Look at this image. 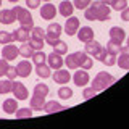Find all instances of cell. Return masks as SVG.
<instances>
[{
  "label": "cell",
  "instance_id": "obj_1",
  "mask_svg": "<svg viewBox=\"0 0 129 129\" xmlns=\"http://www.w3.org/2000/svg\"><path fill=\"white\" fill-rule=\"evenodd\" d=\"M84 18L87 21H108L111 18V8L102 0H92V3L84 10Z\"/></svg>",
  "mask_w": 129,
  "mask_h": 129
},
{
  "label": "cell",
  "instance_id": "obj_2",
  "mask_svg": "<svg viewBox=\"0 0 129 129\" xmlns=\"http://www.w3.org/2000/svg\"><path fill=\"white\" fill-rule=\"evenodd\" d=\"M48 92H50V89H48L47 84L44 82H39L36 84L34 87V94L31 97V108L32 111H44V105H45V97L48 95Z\"/></svg>",
  "mask_w": 129,
  "mask_h": 129
},
{
  "label": "cell",
  "instance_id": "obj_3",
  "mask_svg": "<svg viewBox=\"0 0 129 129\" xmlns=\"http://www.w3.org/2000/svg\"><path fill=\"white\" fill-rule=\"evenodd\" d=\"M115 82H116L115 76H111L110 73H107V71H100L99 74L92 79V86L90 87L94 89L95 92H102V90H107V89L110 86H113Z\"/></svg>",
  "mask_w": 129,
  "mask_h": 129
},
{
  "label": "cell",
  "instance_id": "obj_4",
  "mask_svg": "<svg viewBox=\"0 0 129 129\" xmlns=\"http://www.w3.org/2000/svg\"><path fill=\"white\" fill-rule=\"evenodd\" d=\"M13 11H15V15H16V21H19V24H21L23 27H26V29H29V31L34 27L32 16H31V13L26 10V8H23V7H15Z\"/></svg>",
  "mask_w": 129,
  "mask_h": 129
},
{
  "label": "cell",
  "instance_id": "obj_5",
  "mask_svg": "<svg viewBox=\"0 0 129 129\" xmlns=\"http://www.w3.org/2000/svg\"><path fill=\"white\" fill-rule=\"evenodd\" d=\"M84 52L89 53L92 58H95V60L100 61V60L103 58V53L107 52V48H103L100 42H97V40L92 39V40H89V42H86V48H84Z\"/></svg>",
  "mask_w": 129,
  "mask_h": 129
},
{
  "label": "cell",
  "instance_id": "obj_6",
  "mask_svg": "<svg viewBox=\"0 0 129 129\" xmlns=\"http://www.w3.org/2000/svg\"><path fill=\"white\" fill-rule=\"evenodd\" d=\"M61 31H63V27L60 23H50L45 31V42L50 44V45L53 42H56L60 39V36H61Z\"/></svg>",
  "mask_w": 129,
  "mask_h": 129
},
{
  "label": "cell",
  "instance_id": "obj_7",
  "mask_svg": "<svg viewBox=\"0 0 129 129\" xmlns=\"http://www.w3.org/2000/svg\"><path fill=\"white\" fill-rule=\"evenodd\" d=\"M56 16V7L52 2H45L40 7V18L45 19V21H52Z\"/></svg>",
  "mask_w": 129,
  "mask_h": 129
},
{
  "label": "cell",
  "instance_id": "obj_8",
  "mask_svg": "<svg viewBox=\"0 0 129 129\" xmlns=\"http://www.w3.org/2000/svg\"><path fill=\"white\" fill-rule=\"evenodd\" d=\"M74 55H76V58H78L79 68H82V70H90V68L94 66V58L89 53H86V52H74Z\"/></svg>",
  "mask_w": 129,
  "mask_h": 129
},
{
  "label": "cell",
  "instance_id": "obj_9",
  "mask_svg": "<svg viewBox=\"0 0 129 129\" xmlns=\"http://www.w3.org/2000/svg\"><path fill=\"white\" fill-rule=\"evenodd\" d=\"M11 92H13L16 100H26L27 97H29V92H27L26 86H24L23 82H19V81H13V89H11Z\"/></svg>",
  "mask_w": 129,
  "mask_h": 129
},
{
  "label": "cell",
  "instance_id": "obj_10",
  "mask_svg": "<svg viewBox=\"0 0 129 129\" xmlns=\"http://www.w3.org/2000/svg\"><path fill=\"white\" fill-rule=\"evenodd\" d=\"M71 78L78 87H86L89 84V81H90V76H89L87 70H76L74 76H71Z\"/></svg>",
  "mask_w": 129,
  "mask_h": 129
},
{
  "label": "cell",
  "instance_id": "obj_11",
  "mask_svg": "<svg viewBox=\"0 0 129 129\" xmlns=\"http://www.w3.org/2000/svg\"><path fill=\"white\" fill-rule=\"evenodd\" d=\"M18 55H19V48L15 47L13 42L3 45V48H2V58L3 60H7V61H13Z\"/></svg>",
  "mask_w": 129,
  "mask_h": 129
},
{
  "label": "cell",
  "instance_id": "obj_12",
  "mask_svg": "<svg viewBox=\"0 0 129 129\" xmlns=\"http://www.w3.org/2000/svg\"><path fill=\"white\" fill-rule=\"evenodd\" d=\"M79 19L76 18V16H70V18L66 19V23H64V32H66L68 36H74V34H78V31H79Z\"/></svg>",
  "mask_w": 129,
  "mask_h": 129
},
{
  "label": "cell",
  "instance_id": "obj_13",
  "mask_svg": "<svg viewBox=\"0 0 129 129\" xmlns=\"http://www.w3.org/2000/svg\"><path fill=\"white\" fill-rule=\"evenodd\" d=\"M52 78L56 84H60V86H63V84L70 82L71 81V74L68 70H63V68H60V70H55V73L52 74Z\"/></svg>",
  "mask_w": 129,
  "mask_h": 129
},
{
  "label": "cell",
  "instance_id": "obj_14",
  "mask_svg": "<svg viewBox=\"0 0 129 129\" xmlns=\"http://www.w3.org/2000/svg\"><path fill=\"white\" fill-rule=\"evenodd\" d=\"M116 64L123 70H129V47H123L121 45V50H119V56L116 58Z\"/></svg>",
  "mask_w": 129,
  "mask_h": 129
},
{
  "label": "cell",
  "instance_id": "obj_15",
  "mask_svg": "<svg viewBox=\"0 0 129 129\" xmlns=\"http://www.w3.org/2000/svg\"><path fill=\"white\" fill-rule=\"evenodd\" d=\"M47 63H48V66H50V70H60V68H63L64 60L60 53L53 52V53H50L47 56Z\"/></svg>",
  "mask_w": 129,
  "mask_h": 129
},
{
  "label": "cell",
  "instance_id": "obj_16",
  "mask_svg": "<svg viewBox=\"0 0 129 129\" xmlns=\"http://www.w3.org/2000/svg\"><path fill=\"white\" fill-rule=\"evenodd\" d=\"M15 68H16V73H18V78H27L32 73V64L27 61L26 58H24L23 61H19Z\"/></svg>",
  "mask_w": 129,
  "mask_h": 129
},
{
  "label": "cell",
  "instance_id": "obj_17",
  "mask_svg": "<svg viewBox=\"0 0 129 129\" xmlns=\"http://www.w3.org/2000/svg\"><path fill=\"white\" fill-rule=\"evenodd\" d=\"M108 34H110V39L115 40V42L123 44L124 40H126V31H124L123 27H119V26H113Z\"/></svg>",
  "mask_w": 129,
  "mask_h": 129
},
{
  "label": "cell",
  "instance_id": "obj_18",
  "mask_svg": "<svg viewBox=\"0 0 129 129\" xmlns=\"http://www.w3.org/2000/svg\"><path fill=\"white\" fill-rule=\"evenodd\" d=\"M74 11V5L70 2V0H61L58 5V13L63 16V18H70Z\"/></svg>",
  "mask_w": 129,
  "mask_h": 129
},
{
  "label": "cell",
  "instance_id": "obj_19",
  "mask_svg": "<svg viewBox=\"0 0 129 129\" xmlns=\"http://www.w3.org/2000/svg\"><path fill=\"white\" fill-rule=\"evenodd\" d=\"M78 39L81 40V42H89V40H92L94 39V29L92 27H89V26H82V27H79V31H78Z\"/></svg>",
  "mask_w": 129,
  "mask_h": 129
},
{
  "label": "cell",
  "instance_id": "obj_20",
  "mask_svg": "<svg viewBox=\"0 0 129 129\" xmlns=\"http://www.w3.org/2000/svg\"><path fill=\"white\" fill-rule=\"evenodd\" d=\"M29 37H31V31L23 26H19L18 29L13 31V39L18 40V42H26V40H29Z\"/></svg>",
  "mask_w": 129,
  "mask_h": 129
},
{
  "label": "cell",
  "instance_id": "obj_21",
  "mask_svg": "<svg viewBox=\"0 0 129 129\" xmlns=\"http://www.w3.org/2000/svg\"><path fill=\"white\" fill-rule=\"evenodd\" d=\"M64 107L61 103H58L56 100H48V102H45V105H44V111L48 113V115H52V113H56V111H63Z\"/></svg>",
  "mask_w": 129,
  "mask_h": 129
},
{
  "label": "cell",
  "instance_id": "obj_22",
  "mask_svg": "<svg viewBox=\"0 0 129 129\" xmlns=\"http://www.w3.org/2000/svg\"><path fill=\"white\" fill-rule=\"evenodd\" d=\"M16 21V15L13 10H2L0 11V23L2 24H13Z\"/></svg>",
  "mask_w": 129,
  "mask_h": 129
},
{
  "label": "cell",
  "instance_id": "obj_23",
  "mask_svg": "<svg viewBox=\"0 0 129 129\" xmlns=\"http://www.w3.org/2000/svg\"><path fill=\"white\" fill-rule=\"evenodd\" d=\"M2 108L7 115H15L16 110H18V100L16 99H7L5 102H3Z\"/></svg>",
  "mask_w": 129,
  "mask_h": 129
},
{
  "label": "cell",
  "instance_id": "obj_24",
  "mask_svg": "<svg viewBox=\"0 0 129 129\" xmlns=\"http://www.w3.org/2000/svg\"><path fill=\"white\" fill-rule=\"evenodd\" d=\"M36 74H37V78L47 79V78H50V74H52V70H50V66H48L47 63L36 64Z\"/></svg>",
  "mask_w": 129,
  "mask_h": 129
},
{
  "label": "cell",
  "instance_id": "obj_25",
  "mask_svg": "<svg viewBox=\"0 0 129 129\" xmlns=\"http://www.w3.org/2000/svg\"><path fill=\"white\" fill-rule=\"evenodd\" d=\"M19 55L23 56V58H32V55H34V48H32L29 44H26V42H23V45L19 47Z\"/></svg>",
  "mask_w": 129,
  "mask_h": 129
},
{
  "label": "cell",
  "instance_id": "obj_26",
  "mask_svg": "<svg viewBox=\"0 0 129 129\" xmlns=\"http://www.w3.org/2000/svg\"><path fill=\"white\" fill-rule=\"evenodd\" d=\"M64 64H66L70 70H78L79 64H78V58H76L74 53H68L66 58H64Z\"/></svg>",
  "mask_w": 129,
  "mask_h": 129
},
{
  "label": "cell",
  "instance_id": "obj_27",
  "mask_svg": "<svg viewBox=\"0 0 129 129\" xmlns=\"http://www.w3.org/2000/svg\"><path fill=\"white\" fill-rule=\"evenodd\" d=\"M100 61H102L103 64H107V66H113V64H116V55L107 50L103 53V58L100 60Z\"/></svg>",
  "mask_w": 129,
  "mask_h": 129
},
{
  "label": "cell",
  "instance_id": "obj_28",
  "mask_svg": "<svg viewBox=\"0 0 129 129\" xmlns=\"http://www.w3.org/2000/svg\"><path fill=\"white\" fill-rule=\"evenodd\" d=\"M52 47H53V52H56V53H60V55H64L68 52V45L63 42V40H60V39L52 44Z\"/></svg>",
  "mask_w": 129,
  "mask_h": 129
},
{
  "label": "cell",
  "instance_id": "obj_29",
  "mask_svg": "<svg viewBox=\"0 0 129 129\" xmlns=\"http://www.w3.org/2000/svg\"><path fill=\"white\" fill-rule=\"evenodd\" d=\"M32 116V108H18L15 113V118H18V119H24V118H31Z\"/></svg>",
  "mask_w": 129,
  "mask_h": 129
},
{
  "label": "cell",
  "instance_id": "obj_30",
  "mask_svg": "<svg viewBox=\"0 0 129 129\" xmlns=\"http://www.w3.org/2000/svg\"><path fill=\"white\" fill-rule=\"evenodd\" d=\"M27 44L34 48V52H37V50H42L44 45H45V40L44 39H34V37H29V40H27Z\"/></svg>",
  "mask_w": 129,
  "mask_h": 129
},
{
  "label": "cell",
  "instance_id": "obj_31",
  "mask_svg": "<svg viewBox=\"0 0 129 129\" xmlns=\"http://www.w3.org/2000/svg\"><path fill=\"white\" fill-rule=\"evenodd\" d=\"M13 89V81L10 79H2L0 81V94H8Z\"/></svg>",
  "mask_w": 129,
  "mask_h": 129
},
{
  "label": "cell",
  "instance_id": "obj_32",
  "mask_svg": "<svg viewBox=\"0 0 129 129\" xmlns=\"http://www.w3.org/2000/svg\"><path fill=\"white\" fill-rule=\"evenodd\" d=\"M32 61H34V64L47 63V55L44 53L42 50H37V52H34V55H32Z\"/></svg>",
  "mask_w": 129,
  "mask_h": 129
},
{
  "label": "cell",
  "instance_id": "obj_33",
  "mask_svg": "<svg viewBox=\"0 0 129 129\" xmlns=\"http://www.w3.org/2000/svg\"><path fill=\"white\" fill-rule=\"evenodd\" d=\"M110 8L111 10H116V11H123L124 8L127 7V0H111V3H110Z\"/></svg>",
  "mask_w": 129,
  "mask_h": 129
},
{
  "label": "cell",
  "instance_id": "obj_34",
  "mask_svg": "<svg viewBox=\"0 0 129 129\" xmlns=\"http://www.w3.org/2000/svg\"><path fill=\"white\" fill-rule=\"evenodd\" d=\"M58 97H60V99H63V100H68V99H71V97H73V90L63 84V86L58 89Z\"/></svg>",
  "mask_w": 129,
  "mask_h": 129
},
{
  "label": "cell",
  "instance_id": "obj_35",
  "mask_svg": "<svg viewBox=\"0 0 129 129\" xmlns=\"http://www.w3.org/2000/svg\"><path fill=\"white\" fill-rule=\"evenodd\" d=\"M105 48H107V50L108 52H111V53H119V50H121V44L119 42H115V40H108V44H107V47H105Z\"/></svg>",
  "mask_w": 129,
  "mask_h": 129
},
{
  "label": "cell",
  "instance_id": "obj_36",
  "mask_svg": "<svg viewBox=\"0 0 129 129\" xmlns=\"http://www.w3.org/2000/svg\"><path fill=\"white\" fill-rule=\"evenodd\" d=\"M13 34L11 32H7V31H0V44L7 45V44H11L13 42Z\"/></svg>",
  "mask_w": 129,
  "mask_h": 129
},
{
  "label": "cell",
  "instance_id": "obj_37",
  "mask_svg": "<svg viewBox=\"0 0 129 129\" xmlns=\"http://www.w3.org/2000/svg\"><path fill=\"white\" fill-rule=\"evenodd\" d=\"M31 37H34V39H44V40H45V31H44L42 27H39V26H34L31 29Z\"/></svg>",
  "mask_w": 129,
  "mask_h": 129
},
{
  "label": "cell",
  "instance_id": "obj_38",
  "mask_svg": "<svg viewBox=\"0 0 129 129\" xmlns=\"http://www.w3.org/2000/svg\"><path fill=\"white\" fill-rule=\"evenodd\" d=\"M92 3V0H74V8H78V10H86V8Z\"/></svg>",
  "mask_w": 129,
  "mask_h": 129
},
{
  "label": "cell",
  "instance_id": "obj_39",
  "mask_svg": "<svg viewBox=\"0 0 129 129\" xmlns=\"http://www.w3.org/2000/svg\"><path fill=\"white\" fill-rule=\"evenodd\" d=\"M5 78L7 79H10V81H15L16 78H18V73H16V68H13L10 64V68H8V71H7V74H5Z\"/></svg>",
  "mask_w": 129,
  "mask_h": 129
},
{
  "label": "cell",
  "instance_id": "obj_40",
  "mask_svg": "<svg viewBox=\"0 0 129 129\" xmlns=\"http://www.w3.org/2000/svg\"><path fill=\"white\" fill-rule=\"evenodd\" d=\"M8 68H10V64H8V61L2 58V60H0V78H3V76L7 74Z\"/></svg>",
  "mask_w": 129,
  "mask_h": 129
},
{
  "label": "cell",
  "instance_id": "obj_41",
  "mask_svg": "<svg viewBox=\"0 0 129 129\" xmlns=\"http://www.w3.org/2000/svg\"><path fill=\"white\" fill-rule=\"evenodd\" d=\"M95 94H97V92H95L92 87H87V89H84V92H82V97H84V100H89L90 97H94Z\"/></svg>",
  "mask_w": 129,
  "mask_h": 129
},
{
  "label": "cell",
  "instance_id": "obj_42",
  "mask_svg": "<svg viewBox=\"0 0 129 129\" xmlns=\"http://www.w3.org/2000/svg\"><path fill=\"white\" fill-rule=\"evenodd\" d=\"M40 2H42V0H26V7L31 8V10H34V8H39Z\"/></svg>",
  "mask_w": 129,
  "mask_h": 129
},
{
  "label": "cell",
  "instance_id": "obj_43",
  "mask_svg": "<svg viewBox=\"0 0 129 129\" xmlns=\"http://www.w3.org/2000/svg\"><path fill=\"white\" fill-rule=\"evenodd\" d=\"M121 19H123V21H129V8L127 7L121 11Z\"/></svg>",
  "mask_w": 129,
  "mask_h": 129
},
{
  "label": "cell",
  "instance_id": "obj_44",
  "mask_svg": "<svg viewBox=\"0 0 129 129\" xmlns=\"http://www.w3.org/2000/svg\"><path fill=\"white\" fill-rule=\"evenodd\" d=\"M102 2H103V3H107V5H108V3H111V0H102Z\"/></svg>",
  "mask_w": 129,
  "mask_h": 129
},
{
  "label": "cell",
  "instance_id": "obj_45",
  "mask_svg": "<svg viewBox=\"0 0 129 129\" xmlns=\"http://www.w3.org/2000/svg\"><path fill=\"white\" fill-rule=\"evenodd\" d=\"M8 2H11V3H16V2H19V0H8Z\"/></svg>",
  "mask_w": 129,
  "mask_h": 129
},
{
  "label": "cell",
  "instance_id": "obj_46",
  "mask_svg": "<svg viewBox=\"0 0 129 129\" xmlns=\"http://www.w3.org/2000/svg\"><path fill=\"white\" fill-rule=\"evenodd\" d=\"M126 45H127V47H129V39H126Z\"/></svg>",
  "mask_w": 129,
  "mask_h": 129
},
{
  "label": "cell",
  "instance_id": "obj_47",
  "mask_svg": "<svg viewBox=\"0 0 129 129\" xmlns=\"http://www.w3.org/2000/svg\"><path fill=\"white\" fill-rule=\"evenodd\" d=\"M44 2H50V0H44Z\"/></svg>",
  "mask_w": 129,
  "mask_h": 129
},
{
  "label": "cell",
  "instance_id": "obj_48",
  "mask_svg": "<svg viewBox=\"0 0 129 129\" xmlns=\"http://www.w3.org/2000/svg\"><path fill=\"white\" fill-rule=\"evenodd\" d=\"M0 5H2V0H0Z\"/></svg>",
  "mask_w": 129,
  "mask_h": 129
}]
</instances>
